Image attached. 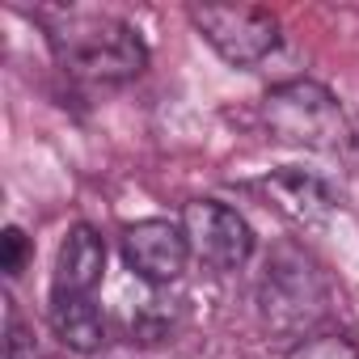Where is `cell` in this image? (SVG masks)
<instances>
[{
    "label": "cell",
    "instance_id": "cell-4",
    "mask_svg": "<svg viewBox=\"0 0 359 359\" xmlns=\"http://www.w3.org/2000/svg\"><path fill=\"white\" fill-rule=\"evenodd\" d=\"M262 313H266V325H275L283 334L309 330L325 317V283L304 254L279 250V258L266 266Z\"/></svg>",
    "mask_w": 359,
    "mask_h": 359
},
{
    "label": "cell",
    "instance_id": "cell-10",
    "mask_svg": "<svg viewBox=\"0 0 359 359\" xmlns=\"http://www.w3.org/2000/svg\"><path fill=\"white\" fill-rule=\"evenodd\" d=\"M287 359H359V346L342 334H309L287 351Z\"/></svg>",
    "mask_w": 359,
    "mask_h": 359
},
{
    "label": "cell",
    "instance_id": "cell-6",
    "mask_svg": "<svg viewBox=\"0 0 359 359\" xmlns=\"http://www.w3.org/2000/svg\"><path fill=\"white\" fill-rule=\"evenodd\" d=\"M191 245L182 237V224L169 220H140L123 233V262L144 283H173L187 271Z\"/></svg>",
    "mask_w": 359,
    "mask_h": 359
},
{
    "label": "cell",
    "instance_id": "cell-1",
    "mask_svg": "<svg viewBox=\"0 0 359 359\" xmlns=\"http://www.w3.org/2000/svg\"><path fill=\"white\" fill-rule=\"evenodd\" d=\"M51 51L55 60L85 81L118 85L135 81L148 68V47L135 26L110 18V13H68L51 26Z\"/></svg>",
    "mask_w": 359,
    "mask_h": 359
},
{
    "label": "cell",
    "instance_id": "cell-3",
    "mask_svg": "<svg viewBox=\"0 0 359 359\" xmlns=\"http://www.w3.org/2000/svg\"><path fill=\"white\" fill-rule=\"evenodd\" d=\"M191 22L233 68L262 64L279 47V18L262 5H195Z\"/></svg>",
    "mask_w": 359,
    "mask_h": 359
},
{
    "label": "cell",
    "instance_id": "cell-9",
    "mask_svg": "<svg viewBox=\"0 0 359 359\" xmlns=\"http://www.w3.org/2000/svg\"><path fill=\"white\" fill-rule=\"evenodd\" d=\"M51 325L60 334V342L76 355H93L106 346V317L97 309L93 296L81 300H51Z\"/></svg>",
    "mask_w": 359,
    "mask_h": 359
},
{
    "label": "cell",
    "instance_id": "cell-7",
    "mask_svg": "<svg viewBox=\"0 0 359 359\" xmlns=\"http://www.w3.org/2000/svg\"><path fill=\"white\" fill-rule=\"evenodd\" d=\"M106 275V245L89 224H72L68 237L60 241L55 254V275H51V300H81L93 296Z\"/></svg>",
    "mask_w": 359,
    "mask_h": 359
},
{
    "label": "cell",
    "instance_id": "cell-2",
    "mask_svg": "<svg viewBox=\"0 0 359 359\" xmlns=\"http://www.w3.org/2000/svg\"><path fill=\"white\" fill-rule=\"evenodd\" d=\"M262 127L279 144L309 148V152H338L351 140V127H346L338 97L317 81L275 85L262 97Z\"/></svg>",
    "mask_w": 359,
    "mask_h": 359
},
{
    "label": "cell",
    "instance_id": "cell-11",
    "mask_svg": "<svg viewBox=\"0 0 359 359\" xmlns=\"http://www.w3.org/2000/svg\"><path fill=\"white\" fill-rule=\"evenodd\" d=\"M26 262H30V237L18 224H9L5 233H0V271H5L9 279H18L26 271Z\"/></svg>",
    "mask_w": 359,
    "mask_h": 359
},
{
    "label": "cell",
    "instance_id": "cell-12",
    "mask_svg": "<svg viewBox=\"0 0 359 359\" xmlns=\"http://www.w3.org/2000/svg\"><path fill=\"white\" fill-rule=\"evenodd\" d=\"M5 359H39V346L30 338V330L9 313V342H5Z\"/></svg>",
    "mask_w": 359,
    "mask_h": 359
},
{
    "label": "cell",
    "instance_id": "cell-5",
    "mask_svg": "<svg viewBox=\"0 0 359 359\" xmlns=\"http://www.w3.org/2000/svg\"><path fill=\"white\" fill-rule=\"evenodd\" d=\"M177 224L191 245V258H199L212 271H237L254 254V229L241 212H233L220 199H191Z\"/></svg>",
    "mask_w": 359,
    "mask_h": 359
},
{
    "label": "cell",
    "instance_id": "cell-8",
    "mask_svg": "<svg viewBox=\"0 0 359 359\" xmlns=\"http://www.w3.org/2000/svg\"><path fill=\"white\" fill-rule=\"evenodd\" d=\"M262 191L275 199V208L279 212H287L296 224H321V220H330V212H334V195L325 191V182L321 177H313V173H300V169H279V173H271L266 182H262Z\"/></svg>",
    "mask_w": 359,
    "mask_h": 359
}]
</instances>
